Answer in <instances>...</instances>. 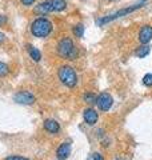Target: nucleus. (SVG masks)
Segmentation results:
<instances>
[{
    "label": "nucleus",
    "instance_id": "obj_13",
    "mask_svg": "<svg viewBox=\"0 0 152 160\" xmlns=\"http://www.w3.org/2000/svg\"><path fill=\"white\" fill-rule=\"evenodd\" d=\"M49 2L55 12H62L67 8V2L65 0H49Z\"/></svg>",
    "mask_w": 152,
    "mask_h": 160
},
{
    "label": "nucleus",
    "instance_id": "obj_19",
    "mask_svg": "<svg viewBox=\"0 0 152 160\" xmlns=\"http://www.w3.org/2000/svg\"><path fill=\"white\" fill-rule=\"evenodd\" d=\"M4 160H31V159L24 158V156H19V155H11V156H7Z\"/></svg>",
    "mask_w": 152,
    "mask_h": 160
},
{
    "label": "nucleus",
    "instance_id": "obj_5",
    "mask_svg": "<svg viewBox=\"0 0 152 160\" xmlns=\"http://www.w3.org/2000/svg\"><path fill=\"white\" fill-rule=\"evenodd\" d=\"M112 104H114V99L108 92H101L99 96L96 98V106H98V108L103 112L109 111V108L112 107Z\"/></svg>",
    "mask_w": 152,
    "mask_h": 160
},
{
    "label": "nucleus",
    "instance_id": "obj_17",
    "mask_svg": "<svg viewBox=\"0 0 152 160\" xmlns=\"http://www.w3.org/2000/svg\"><path fill=\"white\" fill-rule=\"evenodd\" d=\"M8 73H9V67L7 66L6 63L0 62V78H4V76H7Z\"/></svg>",
    "mask_w": 152,
    "mask_h": 160
},
{
    "label": "nucleus",
    "instance_id": "obj_22",
    "mask_svg": "<svg viewBox=\"0 0 152 160\" xmlns=\"http://www.w3.org/2000/svg\"><path fill=\"white\" fill-rule=\"evenodd\" d=\"M7 23V16H4V15H0V26H3V24Z\"/></svg>",
    "mask_w": 152,
    "mask_h": 160
},
{
    "label": "nucleus",
    "instance_id": "obj_14",
    "mask_svg": "<svg viewBox=\"0 0 152 160\" xmlns=\"http://www.w3.org/2000/svg\"><path fill=\"white\" fill-rule=\"evenodd\" d=\"M149 51H151V47L148 46V44H143L141 47H139L138 49H136L135 55H136L138 58H140V59H141V58H145L147 55L149 53Z\"/></svg>",
    "mask_w": 152,
    "mask_h": 160
},
{
    "label": "nucleus",
    "instance_id": "obj_10",
    "mask_svg": "<svg viewBox=\"0 0 152 160\" xmlns=\"http://www.w3.org/2000/svg\"><path fill=\"white\" fill-rule=\"evenodd\" d=\"M152 40V27L144 26L139 32V42L141 44H148Z\"/></svg>",
    "mask_w": 152,
    "mask_h": 160
},
{
    "label": "nucleus",
    "instance_id": "obj_18",
    "mask_svg": "<svg viewBox=\"0 0 152 160\" xmlns=\"http://www.w3.org/2000/svg\"><path fill=\"white\" fill-rule=\"evenodd\" d=\"M143 84L147 87H152V73H147L143 78Z\"/></svg>",
    "mask_w": 152,
    "mask_h": 160
},
{
    "label": "nucleus",
    "instance_id": "obj_4",
    "mask_svg": "<svg viewBox=\"0 0 152 160\" xmlns=\"http://www.w3.org/2000/svg\"><path fill=\"white\" fill-rule=\"evenodd\" d=\"M58 76L60 82L68 88H73L78 84V75H76V71L71 66L60 67L58 69Z\"/></svg>",
    "mask_w": 152,
    "mask_h": 160
},
{
    "label": "nucleus",
    "instance_id": "obj_7",
    "mask_svg": "<svg viewBox=\"0 0 152 160\" xmlns=\"http://www.w3.org/2000/svg\"><path fill=\"white\" fill-rule=\"evenodd\" d=\"M83 119L88 126H95V124L98 123L99 115L94 108H85L84 112H83Z\"/></svg>",
    "mask_w": 152,
    "mask_h": 160
},
{
    "label": "nucleus",
    "instance_id": "obj_16",
    "mask_svg": "<svg viewBox=\"0 0 152 160\" xmlns=\"http://www.w3.org/2000/svg\"><path fill=\"white\" fill-rule=\"evenodd\" d=\"M96 98L98 96H95V95L92 92H87V93H84V102L87 103V104H96Z\"/></svg>",
    "mask_w": 152,
    "mask_h": 160
},
{
    "label": "nucleus",
    "instance_id": "obj_3",
    "mask_svg": "<svg viewBox=\"0 0 152 160\" xmlns=\"http://www.w3.org/2000/svg\"><path fill=\"white\" fill-rule=\"evenodd\" d=\"M148 2V0H140L139 3H136L134 4V6H131V7H127V8H121L119 9V11H116L114 13H111V15H107V16H103L101 19L98 20V26H104V24H108L111 22H114V20L116 19H120V18H123V16H127L128 13H132L135 12L136 9H139L144 6V4Z\"/></svg>",
    "mask_w": 152,
    "mask_h": 160
},
{
    "label": "nucleus",
    "instance_id": "obj_6",
    "mask_svg": "<svg viewBox=\"0 0 152 160\" xmlns=\"http://www.w3.org/2000/svg\"><path fill=\"white\" fill-rule=\"evenodd\" d=\"M13 100L19 104H23V106H32L36 102V98L29 91H19L18 93H15Z\"/></svg>",
    "mask_w": 152,
    "mask_h": 160
},
{
    "label": "nucleus",
    "instance_id": "obj_20",
    "mask_svg": "<svg viewBox=\"0 0 152 160\" xmlns=\"http://www.w3.org/2000/svg\"><path fill=\"white\" fill-rule=\"evenodd\" d=\"M36 2V0H20V3L23 4V6H25V7H29V6H32V4Z\"/></svg>",
    "mask_w": 152,
    "mask_h": 160
},
{
    "label": "nucleus",
    "instance_id": "obj_15",
    "mask_svg": "<svg viewBox=\"0 0 152 160\" xmlns=\"http://www.w3.org/2000/svg\"><path fill=\"white\" fill-rule=\"evenodd\" d=\"M72 31H73V35L76 38H83V35H84V26H83V24H76Z\"/></svg>",
    "mask_w": 152,
    "mask_h": 160
},
{
    "label": "nucleus",
    "instance_id": "obj_11",
    "mask_svg": "<svg viewBox=\"0 0 152 160\" xmlns=\"http://www.w3.org/2000/svg\"><path fill=\"white\" fill-rule=\"evenodd\" d=\"M51 12H53V9H52L49 0H44V2H42L35 7V13H38V15H47Z\"/></svg>",
    "mask_w": 152,
    "mask_h": 160
},
{
    "label": "nucleus",
    "instance_id": "obj_12",
    "mask_svg": "<svg viewBox=\"0 0 152 160\" xmlns=\"http://www.w3.org/2000/svg\"><path fill=\"white\" fill-rule=\"evenodd\" d=\"M25 48H27V51H28L29 58H31L33 62H40V60H42V52H40L36 47H33L32 44H27Z\"/></svg>",
    "mask_w": 152,
    "mask_h": 160
},
{
    "label": "nucleus",
    "instance_id": "obj_1",
    "mask_svg": "<svg viewBox=\"0 0 152 160\" xmlns=\"http://www.w3.org/2000/svg\"><path fill=\"white\" fill-rule=\"evenodd\" d=\"M52 29H53L52 23L47 18H36L31 23V26H29V31H31L32 36L39 39L47 38L52 32Z\"/></svg>",
    "mask_w": 152,
    "mask_h": 160
},
{
    "label": "nucleus",
    "instance_id": "obj_8",
    "mask_svg": "<svg viewBox=\"0 0 152 160\" xmlns=\"http://www.w3.org/2000/svg\"><path fill=\"white\" fill-rule=\"evenodd\" d=\"M43 127H44L45 131H47L48 133H51V135H56L60 131V124L55 119H47V120H44Z\"/></svg>",
    "mask_w": 152,
    "mask_h": 160
},
{
    "label": "nucleus",
    "instance_id": "obj_21",
    "mask_svg": "<svg viewBox=\"0 0 152 160\" xmlns=\"http://www.w3.org/2000/svg\"><path fill=\"white\" fill-rule=\"evenodd\" d=\"M92 160H104V158L101 156L99 152H95V153L92 155Z\"/></svg>",
    "mask_w": 152,
    "mask_h": 160
},
{
    "label": "nucleus",
    "instance_id": "obj_24",
    "mask_svg": "<svg viewBox=\"0 0 152 160\" xmlns=\"http://www.w3.org/2000/svg\"><path fill=\"white\" fill-rule=\"evenodd\" d=\"M107 2H115V0H107Z\"/></svg>",
    "mask_w": 152,
    "mask_h": 160
},
{
    "label": "nucleus",
    "instance_id": "obj_23",
    "mask_svg": "<svg viewBox=\"0 0 152 160\" xmlns=\"http://www.w3.org/2000/svg\"><path fill=\"white\" fill-rule=\"evenodd\" d=\"M6 42V35H4L3 32H0V44Z\"/></svg>",
    "mask_w": 152,
    "mask_h": 160
},
{
    "label": "nucleus",
    "instance_id": "obj_2",
    "mask_svg": "<svg viewBox=\"0 0 152 160\" xmlns=\"http://www.w3.org/2000/svg\"><path fill=\"white\" fill-rule=\"evenodd\" d=\"M56 51L59 53V56L65 60H75L79 56V51L71 38H63L62 40H59L56 46Z\"/></svg>",
    "mask_w": 152,
    "mask_h": 160
},
{
    "label": "nucleus",
    "instance_id": "obj_9",
    "mask_svg": "<svg viewBox=\"0 0 152 160\" xmlns=\"http://www.w3.org/2000/svg\"><path fill=\"white\" fill-rule=\"evenodd\" d=\"M69 153H71V144L69 143H62L60 146L58 147L56 149V158L59 160H65V159H68L69 156Z\"/></svg>",
    "mask_w": 152,
    "mask_h": 160
}]
</instances>
